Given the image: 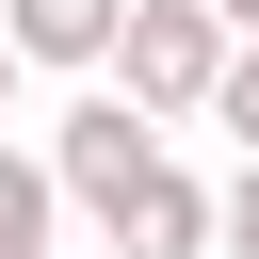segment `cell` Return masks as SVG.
Here are the masks:
<instances>
[{"mask_svg":"<svg viewBox=\"0 0 259 259\" xmlns=\"http://www.w3.org/2000/svg\"><path fill=\"white\" fill-rule=\"evenodd\" d=\"M162 162H178V146H162V113H146V97H113V81H81V97L49 113V178H65V210H97V227H113V210H130V178H162Z\"/></svg>","mask_w":259,"mask_h":259,"instance_id":"cell-1","label":"cell"},{"mask_svg":"<svg viewBox=\"0 0 259 259\" xmlns=\"http://www.w3.org/2000/svg\"><path fill=\"white\" fill-rule=\"evenodd\" d=\"M227 49H243V32H227L210 0H130V32H113V97H146L162 130H194L210 81H227Z\"/></svg>","mask_w":259,"mask_h":259,"instance_id":"cell-2","label":"cell"},{"mask_svg":"<svg viewBox=\"0 0 259 259\" xmlns=\"http://www.w3.org/2000/svg\"><path fill=\"white\" fill-rule=\"evenodd\" d=\"M210 243H227V194H210L194 162L130 178V210H113V259H210Z\"/></svg>","mask_w":259,"mask_h":259,"instance_id":"cell-3","label":"cell"},{"mask_svg":"<svg viewBox=\"0 0 259 259\" xmlns=\"http://www.w3.org/2000/svg\"><path fill=\"white\" fill-rule=\"evenodd\" d=\"M113 32H130V0H0V49L65 65V81H113Z\"/></svg>","mask_w":259,"mask_h":259,"instance_id":"cell-4","label":"cell"},{"mask_svg":"<svg viewBox=\"0 0 259 259\" xmlns=\"http://www.w3.org/2000/svg\"><path fill=\"white\" fill-rule=\"evenodd\" d=\"M49 227H65V178H49V146L0 130V259H65Z\"/></svg>","mask_w":259,"mask_h":259,"instance_id":"cell-5","label":"cell"},{"mask_svg":"<svg viewBox=\"0 0 259 259\" xmlns=\"http://www.w3.org/2000/svg\"><path fill=\"white\" fill-rule=\"evenodd\" d=\"M210 130H243V162H259V49H227V81H210Z\"/></svg>","mask_w":259,"mask_h":259,"instance_id":"cell-6","label":"cell"},{"mask_svg":"<svg viewBox=\"0 0 259 259\" xmlns=\"http://www.w3.org/2000/svg\"><path fill=\"white\" fill-rule=\"evenodd\" d=\"M210 259H259V162L227 178V243H210Z\"/></svg>","mask_w":259,"mask_h":259,"instance_id":"cell-7","label":"cell"},{"mask_svg":"<svg viewBox=\"0 0 259 259\" xmlns=\"http://www.w3.org/2000/svg\"><path fill=\"white\" fill-rule=\"evenodd\" d=\"M210 16H227V32H243V49H259V0H210Z\"/></svg>","mask_w":259,"mask_h":259,"instance_id":"cell-8","label":"cell"},{"mask_svg":"<svg viewBox=\"0 0 259 259\" xmlns=\"http://www.w3.org/2000/svg\"><path fill=\"white\" fill-rule=\"evenodd\" d=\"M16 81H32V65H16V49H0V113H16Z\"/></svg>","mask_w":259,"mask_h":259,"instance_id":"cell-9","label":"cell"}]
</instances>
